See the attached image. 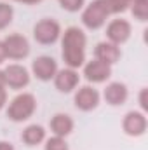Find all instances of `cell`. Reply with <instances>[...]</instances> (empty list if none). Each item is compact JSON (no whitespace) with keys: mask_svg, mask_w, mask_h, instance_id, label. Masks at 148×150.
<instances>
[{"mask_svg":"<svg viewBox=\"0 0 148 150\" xmlns=\"http://www.w3.org/2000/svg\"><path fill=\"white\" fill-rule=\"evenodd\" d=\"M125 0H94L82 12V23L89 30H98L105 25L106 18L111 14L124 12L127 9Z\"/></svg>","mask_w":148,"mask_h":150,"instance_id":"cell-1","label":"cell"},{"mask_svg":"<svg viewBox=\"0 0 148 150\" xmlns=\"http://www.w3.org/2000/svg\"><path fill=\"white\" fill-rule=\"evenodd\" d=\"M85 33L77 28L70 26L63 33V59L68 68H80L85 63Z\"/></svg>","mask_w":148,"mask_h":150,"instance_id":"cell-2","label":"cell"},{"mask_svg":"<svg viewBox=\"0 0 148 150\" xmlns=\"http://www.w3.org/2000/svg\"><path fill=\"white\" fill-rule=\"evenodd\" d=\"M37 108V100L32 93H21L18 94L7 107V117L14 122H23L30 119Z\"/></svg>","mask_w":148,"mask_h":150,"instance_id":"cell-3","label":"cell"},{"mask_svg":"<svg viewBox=\"0 0 148 150\" xmlns=\"http://www.w3.org/2000/svg\"><path fill=\"white\" fill-rule=\"evenodd\" d=\"M59 35H61V26H59V23L54 21V19H49V18L38 21L37 25H35V28H33V37H35V40H37L38 44H42V45H51V44H54V42L59 38Z\"/></svg>","mask_w":148,"mask_h":150,"instance_id":"cell-4","label":"cell"},{"mask_svg":"<svg viewBox=\"0 0 148 150\" xmlns=\"http://www.w3.org/2000/svg\"><path fill=\"white\" fill-rule=\"evenodd\" d=\"M4 47H5V54L11 59H25L30 54V44L26 37L19 35V33H12L2 40Z\"/></svg>","mask_w":148,"mask_h":150,"instance_id":"cell-5","label":"cell"},{"mask_svg":"<svg viewBox=\"0 0 148 150\" xmlns=\"http://www.w3.org/2000/svg\"><path fill=\"white\" fill-rule=\"evenodd\" d=\"M99 93L91 87V86H84L75 93V107L82 112H91L99 105Z\"/></svg>","mask_w":148,"mask_h":150,"instance_id":"cell-6","label":"cell"},{"mask_svg":"<svg viewBox=\"0 0 148 150\" xmlns=\"http://www.w3.org/2000/svg\"><path fill=\"white\" fill-rule=\"evenodd\" d=\"M131 32H132V28H131L129 21H125V19H113L106 26V38L111 44L120 45V44L129 40Z\"/></svg>","mask_w":148,"mask_h":150,"instance_id":"cell-7","label":"cell"},{"mask_svg":"<svg viewBox=\"0 0 148 150\" xmlns=\"http://www.w3.org/2000/svg\"><path fill=\"white\" fill-rule=\"evenodd\" d=\"M147 117L143 112H129L122 120V129L129 136H141L147 131Z\"/></svg>","mask_w":148,"mask_h":150,"instance_id":"cell-8","label":"cell"},{"mask_svg":"<svg viewBox=\"0 0 148 150\" xmlns=\"http://www.w3.org/2000/svg\"><path fill=\"white\" fill-rule=\"evenodd\" d=\"M32 72H33V75L38 80L47 82V80L54 79V75L58 72V63L51 56H38L37 59L32 63Z\"/></svg>","mask_w":148,"mask_h":150,"instance_id":"cell-9","label":"cell"},{"mask_svg":"<svg viewBox=\"0 0 148 150\" xmlns=\"http://www.w3.org/2000/svg\"><path fill=\"white\" fill-rule=\"evenodd\" d=\"M4 75H5V86L12 89H23L30 84V74L21 65H9L4 70Z\"/></svg>","mask_w":148,"mask_h":150,"instance_id":"cell-10","label":"cell"},{"mask_svg":"<svg viewBox=\"0 0 148 150\" xmlns=\"http://www.w3.org/2000/svg\"><path fill=\"white\" fill-rule=\"evenodd\" d=\"M84 75L89 82L92 84H101L105 80H108L111 75V67L99 61V59H92L84 67Z\"/></svg>","mask_w":148,"mask_h":150,"instance_id":"cell-11","label":"cell"},{"mask_svg":"<svg viewBox=\"0 0 148 150\" xmlns=\"http://www.w3.org/2000/svg\"><path fill=\"white\" fill-rule=\"evenodd\" d=\"M80 77L73 68H65V70H58L54 75V86L58 91L61 93H72L75 87L78 86Z\"/></svg>","mask_w":148,"mask_h":150,"instance_id":"cell-12","label":"cell"},{"mask_svg":"<svg viewBox=\"0 0 148 150\" xmlns=\"http://www.w3.org/2000/svg\"><path fill=\"white\" fill-rule=\"evenodd\" d=\"M106 103L111 107H118V105H124L127 96H129V91L125 87V84L122 82H111L105 87V93H103Z\"/></svg>","mask_w":148,"mask_h":150,"instance_id":"cell-13","label":"cell"},{"mask_svg":"<svg viewBox=\"0 0 148 150\" xmlns=\"http://www.w3.org/2000/svg\"><path fill=\"white\" fill-rule=\"evenodd\" d=\"M94 56H96V59H99V61H103V63L111 67L120 59L122 54H120L118 45H115L111 42H99L96 45V49H94Z\"/></svg>","mask_w":148,"mask_h":150,"instance_id":"cell-14","label":"cell"},{"mask_svg":"<svg viewBox=\"0 0 148 150\" xmlns=\"http://www.w3.org/2000/svg\"><path fill=\"white\" fill-rule=\"evenodd\" d=\"M73 119L66 113H56L52 119H51V131L54 133V136H68L72 131H73Z\"/></svg>","mask_w":148,"mask_h":150,"instance_id":"cell-15","label":"cell"},{"mask_svg":"<svg viewBox=\"0 0 148 150\" xmlns=\"http://www.w3.org/2000/svg\"><path fill=\"white\" fill-rule=\"evenodd\" d=\"M21 140L23 143H26L28 147H35V145H40L44 140H45V129L38 124H32L28 126L23 134H21Z\"/></svg>","mask_w":148,"mask_h":150,"instance_id":"cell-16","label":"cell"},{"mask_svg":"<svg viewBox=\"0 0 148 150\" xmlns=\"http://www.w3.org/2000/svg\"><path fill=\"white\" fill-rule=\"evenodd\" d=\"M12 18H14V9L12 5L5 4V2H0V30L9 26L12 23Z\"/></svg>","mask_w":148,"mask_h":150,"instance_id":"cell-17","label":"cell"},{"mask_svg":"<svg viewBox=\"0 0 148 150\" xmlns=\"http://www.w3.org/2000/svg\"><path fill=\"white\" fill-rule=\"evenodd\" d=\"M131 12H132L134 19H138V21H147V18H148V0H141V2L132 4Z\"/></svg>","mask_w":148,"mask_h":150,"instance_id":"cell-18","label":"cell"},{"mask_svg":"<svg viewBox=\"0 0 148 150\" xmlns=\"http://www.w3.org/2000/svg\"><path fill=\"white\" fill-rule=\"evenodd\" d=\"M45 150H68V143L61 136H52L45 142Z\"/></svg>","mask_w":148,"mask_h":150,"instance_id":"cell-19","label":"cell"},{"mask_svg":"<svg viewBox=\"0 0 148 150\" xmlns=\"http://www.w3.org/2000/svg\"><path fill=\"white\" fill-rule=\"evenodd\" d=\"M84 4H85V0H59V5H61L65 11H68V12H77V11H80V9L84 7Z\"/></svg>","mask_w":148,"mask_h":150,"instance_id":"cell-20","label":"cell"},{"mask_svg":"<svg viewBox=\"0 0 148 150\" xmlns=\"http://www.w3.org/2000/svg\"><path fill=\"white\" fill-rule=\"evenodd\" d=\"M147 94H148V89L147 87H143L141 89V93H140V105H141V108L147 112L148 110V101H147Z\"/></svg>","mask_w":148,"mask_h":150,"instance_id":"cell-21","label":"cell"},{"mask_svg":"<svg viewBox=\"0 0 148 150\" xmlns=\"http://www.w3.org/2000/svg\"><path fill=\"white\" fill-rule=\"evenodd\" d=\"M5 103H7V91L5 87H0V110L5 107Z\"/></svg>","mask_w":148,"mask_h":150,"instance_id":"cell-22","label":"cell"},{"mask_svg":"<svg viewBox=\"0 0 148 150\" xmlns=\"http://www.w3.org/2000/svg\"><path fill=\"white\" fill-rule=\"evenodd\" d=\"M7 59V54H5V47H4V42L0 40V63H4Z\"/></svg>","mask_w":148,"mask_h":150,"instance_id":"cell-23","label":"cell"},{"mask_svg":"<svg viewBox=\"0 0 148 150\" xmlns=\"http://www.w3.org/2000/svg\"><path fill=\"white\" fill-rule=\"evenodd\" d=\"M0 150H14V147L9 142H0Z\"/></svg>","mask_w":148,"mask_h":150,"instance_id":"cell-24","label":"cell"},{"mask_svg":"<svg viewBox=\"0 0 148 150\" xmlns=\"http://www.w3.org/2000/svg\"><path fill=\"white\" fill-rule=\"evenodd\" d=\"M0 87H5V75H4V70H0Z\"/></svg>","mask_w":148,"mask_h":150,"instance_id":"cell-25","label":"cell"},{"mask_svg":"<svg viewBox=\"0 0 148 150\" xmlns=\"http://www.w3.org/2000/svg\"><path fill=\"white\" fill-rule=\"evenodd\" d=\"M16 2H23V4H38L42 0H16Z\"/></svg>","mask_w":148,"mask_h":150,"instance_id":"cell-26","label":"cell"},{"mask_svg":"<svg viewBox=\"0 0 148 150\" xmlns=\"http://www.w3.org/2000/svg\"><path fill=\"white\" fill-rule=\"evenodd\" d=\"M127 2V5H132V4H136V2H141V0H125Z\"/></svg>","mask_w":148,"mask_h":150,"instance_id":"cell-27","label":"cell"}]
</instances>
